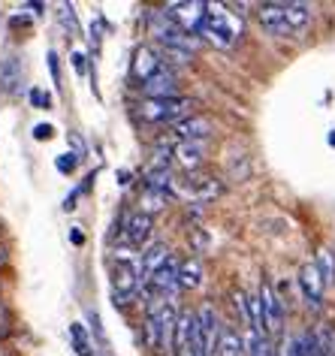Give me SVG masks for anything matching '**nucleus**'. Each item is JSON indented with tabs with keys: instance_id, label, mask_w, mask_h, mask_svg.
<instances>
[{
	"instance_id": "6e6552de",
	"label": "nucleus",
	"mask_w": 335,
	"mask_h": 356,
	"mask_svg": "<svg viewBox=\"0 0 335 356\" xmlns=\"http://www.w3.org/2000/svg\"><path fill=\"white\" fill-rule=\"evenodd\" d=\"M172 191H179L181 197H190L197 202H209L220 197V181L211 175H197V172H188V178H181V181H172Z\"/></svg>"
},
{
	"instance_id": "f8f14e48",
	"label": "nucleus",
	"mask_w": 335,
	"mask_h": 356,
	"mask_svg": "<svg viewBox=\"0 0 335 356\" xmlns=\"http://www.w3.org/2000/svg\"><path fill=\"white\" fill-rule=\"evenodd\" d=\"M260 302H263V314H266L269 335L281 332V323H284V299L278 296L269 281H263V287H260Z\"/></svg>"
},
{
	"instance_id": "4468645a",
	"label": "nucleus",
	"mask_w": 335,
	"mask_h": 356,
	"mask_svg": "<svg viewBox=\"0 0 335 356\" xmlns=\"http://www.w3.org/2000/svg\"><path fill=\"white\" fill-rule=\"evenodd\" d=\"M299 287H302V296L308 302V308H320L323 302V275L317 269V263H305L302 269H299Z\"/></svg>"
},
{
	"instance_id": "2eb2a0df",
	"label": "nucleus",
	"mask_w": 335,
	"mask_h": 356,
	"mask_svg": "<svg viewBox=\"0 0 335 356\" xmlns=\"http://www.w3.org/2000/svg\"><path fill=\"white\" fill-rule=\"evenodd\" d=\"M133 79L139 85L142 82H148L154 73H161L163 70V60H161V51H154L152 46H139L136 51H133Z\"/></svg>"
},
{
	"instance_id": "a878e982",
	"label": "nucleus",
	"mask_w": 335,
	"mask_h": 356,
	"mask_svg": "<svg viewBox=\"0 0 335 356\" xmlns=\"http://www.w3.org/2000/svg\"><path fill=\"white\" fill-rule=\"evenodd\" d=\"M172 163V148L170 145H161V148H154V154H152V166H148V172H157V169H170Z\"/></svg>"
},
{
	"instance_id": "2f4dec72",
	"label": "nucleus",
	"mask_w": 335,
	"mask_h": 356,
	"mask_svg": "<svg viewBox=\"0 0 335 356\" xmlns=\"http://www.w3.org/2000/svg\"><path fill=\"white\" fill-rule=\"evenodd\" d=\"M33 136H37L40 142L42 139H51V127H49V124H37V127H33Z\"/></svg>"
},
{
	"instance_id": "5701e85b",
	"label": "nucleus",
	"mask_w": 335,
	"mask_h": 356,
	"mask_svg": "<svg viewBox=\"0 0 335 356\" xmlns=\"http://www.w3.org/2000/svg\"><path fill=\"white\" fill-rule=\"evenodd\" d=\"M70 338H73L79 356H91V338H88V329L82 323H70Z\"/></svg>"
},
{
	"instance_id": "f704fd0d",
	"label": "nucleus",
	"mask_w": 335,
	"mask_h": 356,
	"mask_svg": "<svg viewBox=\"0 0 335 356\" xmlns=\"http://www.w3.org/2000/svg\"><path fill=\"white\" fill-rule=\"evenodd\" d=\"M329 142H332V145H335V133H332V136H329Z\"/></svg>"
},
{
	"instance_id": "f03ea898",
	"label": "nucleus",
	"mask_w": 335,
	"mask_h": 356,
	"mask_svg": "<svg viewBox=\"0 0 335 356\" xmlns=\"http://www.w3.org/2000/svg\"><path fill=\"white\" fill-rule=\"evenodd\" d=\"M181 311L172 305V299H154L148 305L145 317V338L154 350H170L175 341V323H179Z\"/></svg>"
},
{
	"instance_id": "9d476101",
	"label": "nucleus",
	"mask_w": 335,
	"mask_h": 356,
	"mask_svg": "<svg viewBox=\"0 0 335 356\" xmlns=\"http://www.w3.org/2000/svg\"><path fill=\"white\" fill-rule=\"evenodd\" d=\"M139 88H142L145 100H166V97H179V76H175L172 67L163 64L161 73H154L148 82H142Z\"/></svg>"
},
{
	"instance_id": "1a4fd4ad",
	"label": "nucleus",
	"mask_w": 335,
	"mask_h": 356,
	"mask_svg": "<svg viewBox=\"0 0 335 356\" xmlns=\"http://www.w3.org/2000/svg\"><path fill=\"white\" fill-rule=\"evenodd\" d=\"M257 19L263 24V31H269L272 37H293L296 28L287 19V6L284 3H260L257 6Z\"/></svg>"
},
{
	"instance_id": "72a5a7b5",
	"label": "nucleus",
	"mask_w": 335,
	"mask_h": 356,
	"mask_svg": "<svg viewBox=\"0 0 335 356\" xmlns=\"http://www.w3.org/2000/svg\"><path fill=\"white\" fill-rule=\"evenodd\" d=\"M70 238H73V245H82V242H85V236L79 233V229H73V233H70Z\"/></svg>"
},
{
	"instance_id": "9b49d317",
	"label": "nucleus",
	"mask_w": 335,
	"mask_h": 356,
	"mask_svg": "<svg viewBox=\"0 0 335 356\" xmlns=\"http://www.w3.org/2000/svg\"><path fill=\"white\" fill-rule=\"evenodd\" d=\"M197 323H199V338H202V353L206 356H218V341H220V320L215 314L211 305H202L199 314H197Z\"/></svg>"
},
{
	"instance_id": "39448f33",
	"label": "nucleus",
	"mask_w": 335,
	"mask_h": 356,
	"mask_svg": "<svg viewBox=\"0 0 335 356\" xmlns=\"http://www.w3.org/2000/svg\"><path fill=\"white\" fill-rule=\"evenodd\" d=\"M166 19H170L175 28L181 33H199L202 22H206V3H199V0H181V3H166Z\"/></svg>"
},
{
	"instance_id": "6ab92c4d",
	"label": "nucleus",
	"mask_w": 335,
	"mask_h": 356,
	"mask_svg": "<svg viewBox=\"0 0 335 356\" xmlns=\"http://www.w3.org/2000/svg\"><path fill=\"white\" fill-rule=\"evenodd\" d=\"M170 260H172V254H170V248H166V245H152V248H148V251L139 257V266H142V284L152 278L157 269H163Z\"/></svg>"
},
{
	"instance_id": "393cba45",
	"label": "nucleus",
	"mask_w": 335,
	"mask_h": 356,
	"mask_svg": "<svg viewBox=\"0 0 335 356\" xmlns=\"http://www.w3.org/2000/svg\"><path fill=\"white\" fill-rule=\"evenodd\" d=\"M317 269H320V275H323V284H335V257H332V251H323L317 254Z\"/></svg>"
},
{
	"instance_id": "cd10ccee",
	"label": "nucleus",
	"mask_w": 335,
	"mask_h": 356,
	"mask_svg": "<svg viewBox=\"0 0 335 356\" xmlns=\"http://www.w3.org/2000/svg\"><path fill=\"white\" fill-rule=\"evenodd\" d=\"M76 154H60L58 157V169H60V172H73V169H76Z\"/></svg>"
},
{
	"instance_id": "423d86ee",
	"label": "nucleus",
	"mask_w": 335,
	"mask_h": 356,
	"mask_svg": "<svg viewBox=\"0 0 335 356\" xmlns=\"http://www.w3.org/2000/svg\"><path fill=\"white\" fill-rule=\"evenodd\" d=\"M148 28H152V37L161 42L163 49H184V51H190V55H193V49L199 46V40H193V37H188V33H181L170 19H166V13L152 15Z\"/></svg>"
},
{
	"instance_id": "f3484780",
	"label": "nucleus",
	"mask_w": 335,
	"mask_h": 356,
	"mask_svg": "<svg viewBox=\"0 0 335 356\" xmlns=\"http://www.w3.org/2000/svg\"><path fill=\"white\" fill-rule=\"evenodd\" d=\"M175 133H179L181 142H202L215 133V127H211V121L206 118V115H190V118L175 124Z\"/></svg>"
},
{
	"instance_id": "4be33fe9",
	"label": "nucleus",
	"mask_w": 335,
	"mask_h": 356,
	"mask_svg": "<svg viewBox=\"0 0 335 356\" xmlns=\"http://www.w3.org/2000/svg\"><path fill=\"white\" fill-rule=\"evenodd\" d=\"M245 341L239 338V332L230 326L220 329V341H218V356H242Z\"/></svg>"
},
{
	"instance_id": "dca6fc26",
	"label": "nucleus",
	"mask_w": 335,
	"mask_h": 356,
	"mask_svg": "<svg viewBox=\"0 0 335 356\" xmlns=\"http://www.w3.org/2000/svg\"><path fill=\"white\" fill-rule=\"evenodd\" d=\"M152 229H154L152 215H145V211H133V215L124 220V242L127 245H145L148 238H152Z\"/></svg>"
},
{
	"instance_id": "473e14b6",
	"label": "nucleus",
	"mask_w": 335,
	"mask_h": 356,
	"mask_svg": "<svg viewBox=\"0 0 335 356\" xmlns=\"http://www.w3.org/2000/svg\"><path fill=\"white\" fill-rule=\"evenodd\" d=\"M88 320H91V323H94V335H97V338H100V341H103V329H100V317H97V314H94V311H88Z\"/></svg>"
},
{
	"instance_id": "0eeeda50",
	"label": "nucleus",
	"mask_w": 335,
	"mask_h": 356,
	"mask_svg": "<svg viewBox=\"0 0 335 356\" xmlns=\"http://www.w3.org/2000/svg\"><path fill=\"white\" fill-rule=\"evenodd\" d=\"M175 353L179 356H206L202 353V338H199V323L197 314L190 311H181L179 323H175Z\"/></svg>"
},
{
	"instance_id": "b1692460",
	"label": "nucleus",
	"mask_w": 335,
	"mask_h": 356,
	"mask_svg": "<svg viewBox=\"0 0 335 356\" xmlns=\"http://www.w3.org/2000/svg\"><path fill=\"white\" fill-rule=\"evenodd\" d=\"M166 209V193H157V191H148L142 193V200H139V211H145V215H154V211Z\"/></svg>"
},
{
	"instance_id": "20e7f679",
	"label": "nucleus",
	"mask_w": 335,
	"mask_h": 356,
	"mask_svg": "<svg viewBox=\"0 0 335 356\" xmlns=\"http://www.w3.org/2000/svg\"><path fill=\"white\" fill-rule=\"evenodd\" d=\"M193 103L188 97H166V100H142L139 103V118L152 121V124H179L184 118H190Z\"/></svg>"
},
{
	"instance_id": "ddd939ff",
	"label": "nucleus",
	"mask_w": 335,
	"mask_h": 356,
	"mask_svg": "<svg viewBox=\"0 0 335 356\" xmlns=\"http://www.w3.org/2000/svg\"><path fill=\"white\" fill-rule=\"evenodd\" d=\"M148 284V293H154L157 299H170L175 290H179V260H172L163 266V269H157L152 278L145 281Z\"/></svg>"
},
{
	"instance_id": "c85d7f7f",
	"label": "nucleus",
	"mask_w": 335,
	"mask_h": 356,
	"mask_svg": "<svg viewBox=\"0 0 335 356\" xmlns=\"http://www.w3.org/2000/svg\"><path fill=\"white\" fill-rule=\"evenodd\" d=\"M31 103H37L40 109H49V106H51V97L42 94V91H31Z\"/></svg>"
},
{
	"instance_id": "c756f323",
	"label": "nucleus",
	"mask_w": 335,
	"mask_h": 356,
	"mask_svg": "<svg viewBox=\"0 0 335 356\" xmlns=\"http://www.w3.org/2000/svg\"><path fill=\"white\" fill-rule=\"evenodd\" d=\"M49 70H51L55 85H60V67H58V55H55V51H49Z\"/></svg>"
},
{
	"instance_id": "a211bd4d",
	"label": "nucleus",
	"mask_w": 335,
	"mask_h": 356,
	"mask_svg": "<svg viewBox=\"0 0 335 356\" xmlns=\"http://www.w3.org/2000/svg\"><path fill=\"white\" fill-rule=\"evenodd\" d=\"M202 157H206V145H202V142H179V145L172 148V160L184 172H197L202 166Z\"/></svg>"
},
{
	"instance_id": "7c9ffc66",
	"label": "nucleus",
	"mask_w": 335,
	"mask_h": 356,
	"mask_svg": "<svg viewBox=\"0 0 335 356\" xmlns=\"http://www.w3.org/2000/svg\"><path fill=\"white\" fill-rule=\"evenodd\" d=\"M85 55H82V51H76V55H73V67H76V73L79 76H85V70H88V64H85Z\"/></svg>"
},
{
	"instance_id": "bb28decb",
	"label": "nucleus",
	"mask_w": 335,
	"mask_h": 356,
	"mask_svg": "<svg viewBox=\"0 0 335 356\" xmlns=\"http://www.w3.org/2000/svg\"><path fill=\"white\" fill-rule=\"evenodd\" d=\"M193 55L190 51H184V49H161V60L166 64V60H170V64H188Z\"/></svg>"
},
{
	"instance_id": "7ed1b4c3",
	"label": "nucleus",
	"mask_w": 335,
	"mask_h": 356,
	"mask_svg": "<svg viewBox=\"0 0 335 356\" xmlns=\"http://www.w3.org/2000/svg\"><path fill=\"white\" fill-rule=\"evenodd\" d=\"M139 287H142V266L133 251H115V263H112V296L118 305L133 299Z\"/></svg>"
},
{
	"instance_id": "412c9836",
	"label": "nucleus",
	"mask_w": 335,
	"mask_h": 356,
	"mask_svg": "<svg viewBox=\"0 0 335 356\" xmlns=\"http://www.w3.org/2000/svg\"><path fill=\"white\" fill-rule=\"evenodd\" d=\"M22 76H24V64L19 58H6L0 64V88L3 91H15L22 85Z\"/></svg>"
},
{
	"instance_id": "f257e3e1",
	"label": "nucleus",
	"mask_w": 335,
	"mask_h": 356,
	"mask_svg": "<svg viewBox=\"0 0 335 356\" xmlns=\"http://www.w3.org/2000/svg\"><path fill=\"white\" fill-rule=\"evenodd\" d=\"M199 37L215 49H233L245 37L242 13H233L227 3H206V22L199 28Z\"/></svg>"
},
{
	"instance_id": "aec40b11",
	"label": "nucleus",
	"mask_w": 335,
	"mask_h": 356,
	"mask_svg": "<svg viewBox=\"0 0 335 356\" xmlns=\"http://www.w3.org/2000/svg\"><path fill=\"white\" fill-rule=\"evenodd\" d=\"M199 284H202V260L199 257H188L184 263H179V287L197 290Z\"/></svg>"
}]
</instances>
